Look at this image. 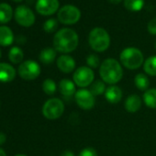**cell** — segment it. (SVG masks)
Returning <instances> with one entry per match:
<instances>
[{"label": "cell", "mask_w": 156, "mask_h": 156, "mask_svg": "<svg viewBox=\"0 0 156 156\" xmlns=\"http://www.w3.org/2000/svg\"><path fill=\"white\" fill-rule=\"evenodd\" d=\"M77 33L68 28H64L56 32L53 38V47L57 51L62 53H69L73 51L78 46Z\"/></svg>", "instance_id": "6da1fadb"}, {"label": "cell", "mask_w": 156, "mask_h": 156, "mask_svg": "<svg viewBox=\"0 0 156 156\" xmlns=\"http://www.w3.org/2000/svg\"><path fill=\"white\" fill-rule=\"evenodd\" d=\"M99 74L101 79L109 85H116L123 76V70L120 63L113 58H108L100 64Z\"/></svg>", "instance_id": "7a4b0ae2"}, {"label": "cell", "mask_w": 156, "mask_h": 156, "mask_svg": "<svg viewBox=\"0 0 156 156\" xmlns=\"http://www.w3.org/2000/svg\"><path fill=\"white\" fill-rule=\"evenodd\" d=\"M90 47L98 52L105 51L110 45V37L108 31L102 28L93 29L88 37Z\"/></svg>", "instance_id": "3957f363"}, {"label": "cell", "mask_w": 156, "mask_h": 156, "mask_svg": "<svg viewBox=\"0 0 156 156\" xmlns=\"http://www.w3.org/2000/svg\"><path fill=\"white\" fill-rule=\"evenodd\" d=\"M119 58L123 66L129 70L139 69L144 61L142 52L139 49L134 47H129L124 49L121 51Z\"/></svg>", "instance_id": "277c9868"}, {"label": "cell", "mask_w": 156, "mask_h": 156, "mask_svg": "<svg viewBox=\"0 0 156 156\" xmlns=\"http://www.w3.org/2000/svg\"><path fill=\"white\" fill-rule=\"evenodd\" d=\"M64 111V104L59 98H51L47 100L42 107L43 116L50 120L59 119Z\"/></svg>", "instance_id": "5b68a950"}, {"label": "cell", "mask_w": 156, "mask_h": 156, "mask_svg": "<svg viewBox=\"0 0 156 156\" xmlns=\"http://www.w3.org/2000/svg\"><path fill=\"white\" fill-rule=\"evenodd\" d=\"M57 18L58 20L64 25H73L79 21L81 12L79 9L73 5H65L58 11Z\"/></svg>", "instance_id": "8992f818"}, {"label": "cell", "mask_w": 156, "mask_h": 156, "mask_svg": "<svg viewBox=\"0 0 156 156\" xmlns=\"http://www.w3.org/2000/svg\"><path fill=\"white\" fill-rule=\"evenodd\" d=\"M73 79L74 84L79 87H87L94 82L95 73L90 67L81 66L74 71Z\"/></svg>", "instance_id": "52a82bcc"}, {"label": "cell", "mask_w": 156, "mask_h": 156, "mask_svg": "<svg viewBox=\"0 0 156 156\" xmlns=\"http://www.w3.org/2000/svg\"><path fill=\"white\" fill-rule=\"evenodd\" d=\"M19 74L24 80L31 81L39 77L41 73V66L39 63L32 60H27L20 63L19 69Z\"/></svg>", "instance_id": "ba28073f"}, {"label": "cell", "mask_w": 156, "mask_h": 156, "mask_svg": "<svg viewBox=\"0 0 156 156\" xmlns=\"http://www.w3.org/2000/svg\"><path fill=\"white\" fill-rule=\"evenodd\" d=\"M14 16L17 23L22 27L29 28L35 22V15L33 11L26 6H19L15 10Z\"/></svg>", "instance_id": "9c48e42d"}, {"label": "cell", "mask_w": 156, "mask_h": 156, "mask_svg": "<svg viewBox=\"0 0 156 156\" xmlns=\"http://www.w3.org/2000/svg\"><path fill=\"white\" fill-rule=\"evenodd\" d=\"M75 102L80 108L84 110H89L94 108L96 103L95 96L87 89H79L76 91L75 96Z\"/></svg>", "instance_id": "30bf717a"}, {"label": "cell", "mask_w": 156, "mask_h": 156, "mask_svg": "<svg viewBox=\"0 0 156 156\" xmlns=\"http://www.w3.org/2000/svg\"><path fill=\"white\" fill-rule=\"evenodd\" d=\"M59 9L58 0H38L36 3V10L43 16H50L57 12Z\"/></svg>", "instance_id": "8fae6325"}, {"label": "cell", "mask_w": 156, "mask_h": 156, "mask_svg": "<svg viewBox=\"0 0 156 156\" xmlns=\"http://www.w3.org/2000/svg\"><path fill=\"white\" fill-rule=\"evenodd\" d=\"M16 77L15 68L7 62H0V82L9 83Z\"/></svg>", "instance_id": "7c38bea8"}, {"label": "cell", "mask_w": 156, "mask_h": 156, "mask_svg": "<svg viewBox=\"0 0 156 156\" xmlns=\"http://www.w3.org/2000/svg\"><path fill=\"white\" fill-rule=\"evenodd\" d=\"M57 67L65 73H72L75 68V61L70 55L63 54L57 59Z\"/></svg>", "instance_id": "4fadbf2b"}, {"label": "cell", "mask_w": 156, "mask_h": 156, "mask_svg": "<svg viewBox=\"0 0 156 156\" xmlns=\"http://www.w3.org/2000/svg\"><path fill=\"white\" fill-rule=\"evenodd\" d=\"M59 91L64 98H71L75 93V84L69 79H62L59 83Z\"/></svg>", "instance_id": "5bb4252c"}, {"label": "cell", "mask_w": 156, "mask_h": 156, "mask_svg": "<svg viewBox=\"0 0 156 156\" xmlns=\"http://www.w3.org/2000/svg\"><path fill=\"white\" fill-rule=\"evenodd\" d=\"M126 110L129 113H136L141 107V99L138 95H129L126 100L124 105Z\"/></svg>", "instance_id": "9a60e30c"}, {"label": "cell", "mask_w": 156, "mask_h": 156, "mask_svg": "<svg viewBox=\"0 0 156 156\" xmlns=\"http://www.w3.org/2000/svg\"><path fill=\"white\" fill-rule=\"evenodd\" d=\"M105 97L110 104H117L122 98V91L119 87L111 86L107 88L105 92Z\"/></svg>", "instance_id": "2e32d148"}, {"label": "cell", "mask_w": 156, "mask_h": 156, "mask_svg": "<svg viewBox=\"0 0 156 156\" xmlns=\"http://www.w3.org/2000/svg\"><path fill=\"white\" fill-rule=\"evenodd\" d=\"M14 41V34L10 28L7 26L0 27V45L9 46Z\"/></svg>", "instance_id": "e0dca14e"}, {"label": "cell", "mask_w": 156, "mask_h": 156, "mask_svg": "<svg viewBox=\"0 0 156 156\" xmlns=\"http://www.w3.org/2000/svg\"><path fill=\"white\" fill-rule=\"evenodd\" d=\"M13 16V10L10 5L7 3L0 4V23L6 24L9 22Z\"/></svg>", "instance_id": "ac0fdd59"}, {"label": "cell", "mask_w": 156, "mask_h": 156, "mask_svg": "<svg viewBox=\"0 0 156 156\" xmlns=\"http://www.w3.org/2000/svg\"><path fill=\"white\" fill-rule=\"evenodd\" d=\"M40 60L44 64H50L54 62L56 58V50L52 48H45L40 53Z\"/></svg>", "instance_id": "d6986e66"}, {"label": "cell", "mask_w": 156, "mask_h": 156, "mask_svg": "<svg viewBox=\"0 0 156 156\" xmlns=\"http://www.w3.org/2000/svg\"><path fill=\"white\" fill-rule=\"evenodd\" d=\"M143 101L151 108H156V88H151L144 92Z\"/></svg>", "instance_id": "ffe728a7"}, {"label": "cell", "mask_w": 156, "mask_h": 156, "mask_svg": "<svg viewBox=\"0 0 156 156\" xmlns=\"http://www.w3.org/2000/svg\"><path fill=\"white\" fill-rule=\"evenodd\" d=\"M134 83L136 87L140 91H146L148 90V87L150 86V81L148 77L144 73H138L136 74L134 78Z\"/></svg>", "instance_id": "44dd1931"}, {"label": "cell", "mask_w": 156, "mask_h": 156, "mask_svg": "<svg viewBox=\"0 0 156 156\" xmlns=\"http://www.w3.org/2000/svg\"><path fill=\"white\" fill-rule=\"evenodd\" d=\"M9 61L12 63L18 64V63L21 62L23 58H24L23 51L20 47H17V46L16 47H12L10 49V51H9Z\"/></svg>", "instance_id": "7402d4cb"}, {"label": "cell", "mask_w": 156, "mask_h": 156, "mask_svg": "<svg viewBox=\"0 0 156 156\" xmlns=\"http://www.w3.org/2000/svg\"><path fill=\"white\" fill-rule=\"evenodd\" d=\"M143 69L147 74L151 76H156V56H151L145 60Z\"/></svg>", "instance_id": "603a6c76"}, {"label": "cell", "mask_w": 156, "mask_h": 156, "mask_svg": "<svg viewBox=\"0 0 156 156\" xmlns=\"http://www.w3.org/2000/svg\"><path fill=\"white\" fill-rule=\"evenodd\" d=\"M144 6V0H125L124 7L132 12H137L142 9Z\"/></svg>", "instance_id": "cb8c5ba5"}, {"label": "cell", "mask_w": 156, "mask_h": 156, "mask_svg": "<svg viewBox=\"0 0 156 156\" xmlns=\"http://www.w3.org/2000/svg\"><path fill=\"white\" fill-rule=\"evenodd\" d=\"M106 86L105 82L103 80H97L92 83L91 87H90V92L96 97V96H100L106 92Z\"/></svg>", "instance_id": "d4e9b609"}, {"label": "cell", "mask_w": 156, "mask_h": 156, "mask_svg": "<svg viewBox=\"0 0 156 156\" xmlns=\"http://www.w3.org/2000/svg\"><path fill=\"white\" fill-rule=\"evenodd\" d=\"M57 87L52 79H46L42 83V90L48 96H52L56 92Z\"/></svg>", "instance_id": "484cf974"}, {"label": "cell", "mask_w": 156, "mask_h": 156, "mask_svg": "<svg viewBox=\"0 0 156 156\" xmlns=\"http://www.w3.org/2000/svg\"><path fill=\"white\" fill-rule=\"evenodd\" d=\"M57 28H58V21L55 19H49L43 24V30L47 33L54 32L57 30Z\"/></svg>", "instance_id": "4316f807"}, {"label": "cell", "mask_w": 156, "mask_h": 156, "mask_svg": "<svg viewBox=\"0 0 156 156\" xmlns=\"http://www.w3.org/2000/svg\"><path fill=\"white\" fill-rule=\"evenodd\" d=\"M87 63L88 67H90L91 69L98 68L100 64L99 57L96 54H90L87 58Z\"/></svg>", "instance_id": "83f0119b"}, {"label": "cell", "mask_w": 156, "mask_h": 156, "mask_svg": "<svg viewBox=\"0 0 156 156\" xmlns=\"http://www.w3.org/2000/svg\"><path fill=\"white\" fill-rule=\"evenodd\" d=\"M78 156H98V152L94 148L87 147L79 152Z\"/></svg>", "instance_id": "f1b7e54d"}, {"label": "cell", "mask_w": 156, "mask_h": 156, "mask_svg": "<svg viewBox=\"0 0 156 156\" xmlns=\"http://www.w3.org/2000/svg\"><path fill=\"white\" fill-rule=\"evenodd\" d=\"M147 29L151 35H156V18H153L149 21Z\"/></svg>", "instance_id": "f546056e"}, {"label": "cell", "mask_w": 156, "mask_h": 156, "mask_svg": "<svg viewBox=\"0 0 156 156\" xmlns=\"http://www.w3.org/2000/svg\"><path fill=\"white\" fill-rule=\"evenodd\" d=\"M7 140V136L4 132H1L0 131V145H2L6 142Z\"/></svg>", "instance_id": "4dcf8cb0"}, {"label": "cell", "mask_w": 156, "mask_h": 156, "mask_svg": "<svg viewBox=\"0 0 156 156\" xmlns=\"http://www.w3.org/2000/svg\"><path fill=\"white\" fill-rule=\"evenodd\" d=\"M61 156H74V154H73V151L66 150V151H64L61 154Z\"/></svg>", "instance_id": "1f68e13d"}, {"label": "cell", "mask_w": 156, "mask_h": 156, "mask_svg": "<svg viewBox=\"0 0 156 156\" xmlns=\"http://www.w3.org/2000/svg\"><path fill=\"white\" fill-rule=\"evenodd\" d=\"M108 1H109L110 3L114 4V5H117V4L120 3V2L122 1V0H108Z\"/></svg>", "instance_id": "d6a6232c"}, {"label": "cell", "mask_w": 156, "mask_h": 156, "mask_svg": "<svg viewBox=\"0 0 156 156\" xmlns=\"http://www.w3.org/2000/svg\"><path fill=\"white\" fill-rule=\"evenodd\" d=\"M0 156H7L6 151H5L2 148H0Z\"/></svg>", "instance_id": "836d02e7"}, {"label": "cell", "mask_w": 156, "mask_h": 156, "mask_svg": "<svg viewBox=\"0 0 156 156\" xmlns=\"http://www.w3.org/2000/svg\"><path fill=\"white\" fill-rule=\"evenodd\" d=\"M15 156H27V155H25V154H17Z\"/></svg>", "instance_id": "e575fe53"}, {"label": "cell", "mask_w": 156, "mask_h": 156, "mask_svg": "<svg viewBox=\"0 0 156 156\" xmlns=\"http://www.w3.org/2000/svg\"><path fill=\"white\" fill-rule=\"evenodd\" d=\"M13 1H14V2H21L22 0H13Z\"/></svg>", "instance_id": "d590c367"}, {"label": "cell", "mask_w": 156, "mask_h": 156, "mask_svg": "<svg viewBox=\"0 0 156 156\" xmlns=\"http://www.w3.org/2000/svg\"><path fill=\"white\" fill-rule=\"evenodd\" d=\"M1 56H2V52H1V50H0V59H1Z\"/></svg>", "instance_id": "8d00e7d4"}, {"label": "cell", "mask_w": 156, "mask_h": 156, "mask_svg": "<svg viewBox=\"0 0 156 156\" xmlns=\"http://www.w3.org/2000/svg\"><path fill=\"white\" fill-rule=\"evenodd\" d=\"M155 49H156V41H155Z\"/></svg>", "instance_id": "74e56055"}]
</instances>
